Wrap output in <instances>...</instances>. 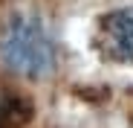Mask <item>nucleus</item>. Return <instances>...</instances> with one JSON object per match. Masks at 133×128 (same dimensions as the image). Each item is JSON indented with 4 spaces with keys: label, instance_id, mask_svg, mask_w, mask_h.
I'll return each instance as SVG.
<instances>
[{
    "label": "nucleus",
    "instance_id": "f257e3e1",
    "mask_svg": "<svg viewBox=\"0 0 133 128\" xmlns=\"http://www.w3.org/2000/svg\"><path fill=\"white\" fill-rule=\"evenodd\" d=\"M0 64L20 79H46L58 64L55 38L38 18L15 15L0 29Z\"/></svg>",
    "mask_w": 133,
    "mask_h": 128
},
{
    "label": "nucleus",
    "instance_id": "f03ea898",
    "mask_svg": "<svg viewBox=\"0 0 133 128\" xmlns=\"http://www.w3.org/2000/svg\"><path fill=\"white\" fill-rule=\"evenodd\" d=\"M98 53L110 61L133 64V9H116L98 24Z\"/></svg>",
    "mask_w": 133,
    "mask_h": 128
},
{
    "label": "nucleus",
    "instance_id": "7ed1b4c3",
    "mask_svg": "<svg viewBox=\"0 0 133 128\" xmlns=\"http://www.w3.org/2000/svg\"><path fill=\"white\" fill-rule=\"evenodd\" d=\"M17 108H20L17 99L0 90V128H6L9 122H15V119H17Z\"/></svg>",
    "mask_w": 133,
    "mask_h": 128
}]
</instances>
